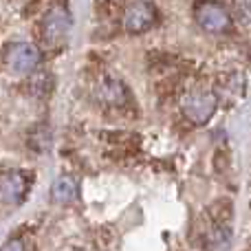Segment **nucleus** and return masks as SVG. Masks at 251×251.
<instances>
[{
	"label": "nucleus",
	"mask_w": 251,
	"mask_h": 251,
	"mask_svg": "<svg viewBox=\"0 0 251 251\" xmlns=\"http://www.w3.org/2000/svg\"><path fill=\"white\" fill-rule=\"evenodd\" d=\"M194 16L203 29L212 31V33H223V31L231 29V16L221 2L214 0H203L194 7Z\"/></svg>",
	"instance_id": "1"
},
{
	"label": "nucleus",
	"mask_w": 251,
	"mask_h": 251,
	"mask_svg": "<svg viewBox=\"0 0 251 251\" xmlns=\"http://www.w3.org/2000/svg\"><path fill=\"white\" fill-rule=\"evenodd\" d=\"M216 106H218V100L214 93L194 91L183 100V113L194 124H207L212 119V115L216 113Z\"/></svg>",
	"instance_id": "2"
},
{
	"label": "nucleus",
	"mask_w": 251,
	"mask_h": 251,
	"mask_svg": "<svg viewBox=\"0 0 251 251\" xmlns=\"http://www.w3.org/2000/svg\"><path fill=\"white\" fill-rule=\"evenodd\" d=\"M156 20V9L152 2L137 0L124 11V29L130 33H143L148 31Z\"/></svg>",
	"instance_id": "3"
},
{
	"label": "nucleus",
	"mask_w": 251,
	"mask_h": 251,
	"mask_svg": "<svg viewBox=\"0 0 251 251\" xmlns=\"http://www.w3.org/2000/svg\"><path fill=\"white\" fill-rule=\"evenodd\" d=\"M40 62V53L33 44L29 42H16L7 49V64L13 73L26 75L38 66Z\"/></svg>",
	"instance_id": "4"
},
{
	"label": "nucleus",
	"mask_w": 251,
	"mask_h": 251,
	"mask_svg": "<svg viewBox=\"0 0 251 251\" xmlns=\"http://www.w3.org/2000/svg\"><path fill=\"white\" fill-rule=\"evenodd\" d=\"M100 97L104 104H110L113 108H124L126 104L130 101V93L128 88H126L124 82H119V79L115 77H104L100 82Z\"/></svg>",
	"instance_id": "5"
},
{
	"label": "nucleus",
	"mask_w": 251,
	"mask_h": 251,
	"mask_svg": "<svg viewBox=\"0 0 251 251\" xmlns=\"http://www.w3.org/2000/svg\"><path fill=\"white\" fill-rule=\"evenodd\" d=\"M25 192H26V178L22 172H4L0 176V196L4 201L18 203L25 196Z\"/></svg>",
	"instance_id": "6"
},
{
	"label": "nucleus",
	"mask_w": 251,
	"mask_h": 251,
	"mask_svg": "<svg viewBox=\"0 0 251 251\" xmlns=\"http://www.w3.org/2000/svg\"><path fill=\"white\" fill-rule=\"evenodd\" d=\"M66 29H69V16H66V11L64 9H53L47 16V20H44V33H47V38L55 42V40H60L66 33Z\"/></svg>",
	"instance_id": "7"
},
{
	"label": "nucleus",
	"mask_w": 251,
	"mask_h": 251,
	"mask_svg": "<svg viewBox=\"0 0 251 251\" xmlns=\"http://www.w3.org/2000/svg\"><path fill=\"white\" fill-rule=\"evenodd\" d=\"M51 196L55 203H71V201L77 196V183L71 176H60L55 183H53Z\"/></svg>",
	"instance_id": "8"
},
{
	"label": "nucleus",
	"mask_w": 251,
	"mask_h": 251,
	"mask_svg": "<svg viewBox=\"0 0 251 251\" xmlns=\"http://www.w3.org/2000/svg\"><path fill=\"white\" fill-rule=\"evenodd\" d=\"M0 251H26L25 245H22V240H9L7 245H2Z\"/></svg>",
	"instance_id": "9"
}]
</instances>
